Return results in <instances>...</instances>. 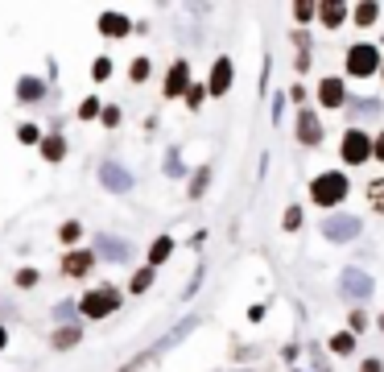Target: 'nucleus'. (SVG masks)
<instances>
[{"mask_svg":"<svg viewBox=\"0 0 384 372\" xmlns=\"http://www.w3.org/2000/svg\"><path fill=\"white\" fill-rule=\"evenodd\" d=\"M294 17H298L301 25H306V21L314 17V4H294Z\"/></svg>","mask_w":384,"mask_h":372,"instance_id":"obj_36","label":"nucleus"},{"mask_svg":"<svg viewBox=\"0 0 384 372\" xmlns=\"http://www.w3.org/2000/svg\"><path fill=\"white\" fill-rule=\"evenodd\" d=\"M381 331H384V315H381Z\"/></svg>","mask_w":384,"mask_h":372,"instance_id":"obj_40","label":"nucleus"},{"mask_svg":"<svg viewBox=\"0 0 384 372\" xmlns=\"http://www.w3.org/2000/svg\"><path fill=\"white\" fill-rule=\"evenodd\" d=\"M318 103H322V108H343V103H347V79H343V75H327V79L318 83Z\"/></svg>","mask_w":384,"mask_h":372,"instance_id":"obj_6","label":"nucleus"},{"mask_svg":"<svg viewBox=\"0 0 384 372\" xmlns=\"http://www.w3.org/2000/svg\"><path fill=\"white\" fill-rule=\"evenodd\" d=\"M99 112H104V108H99V99H95V95H91V99H83V103H79V120H95V116H99Z\"/></svg>","mask_w":384,"mask_h":372,"instance_id":"obj_31","label":"nucleus"},{"mask_svg":"<svg viewBox=\"0 0 384 372\" xmlns=\"http://www.w3.org/2000/svg\"><path fill=\"white\" fill-rule=\"evenodd\" d=\"M99 116H104V124H108V129H116V124H120V108H104Z\"/></svg>","mask_w":384,"mask_h":372,"instance_id":"obj_34","label":"nucleus"},{"mask_svg":"<svg viewBox=\"0 0 384 372\" xmlns=\"http://www.w3.org/2000/svg\"><path fill=\"white\" fill-rule=\"evenodd\" d=\"M331 352H335V356H351V352H355V335H351V331H335V335H331Z\"/></svg>","mask_w":384,"mask_h":372,"instance_id":"obj_21","label":"nucleus"},{"mask_svg":"<svg viewBox=\"0 0 384 372\" xmlns=\"http://www.w3.org/2000/svg\"><path fill=\"white\" fill-rule=\"evenodd\" d=\"M376 17H381V4H372V0H368V4H355V8H351V21H355V25H372Z\"/></svg>","mask_w":384,"mask_h":372,"instance_id":"obj_20","label":"nucleus"},{"mask_svg":"<svg viewBox=\"0 0 384 372\" xmlns=\"http://www.w3.org/2000/svg\"><path fill=\"white\" fill-rule=\"evenodd\" d=\"M372 157H381L384 162V129H381V137H372Z\"/></svg>","mask_w":384,"mask_h":372,"instance_id":"obj_37","label":"nucleus"},{"mask_svg":"<svg viewBox=\"0 0 384 372\" xmlns=\"http://www.w3.org/2000/svg\"><path fill=\"white\" fill-rule=\"evenodd\" d=\"M4 343H8V331H4V327H0V352H4Z\"/></svg>","mask_w":384,"mask_h":372,"instance_id":"obj_38","label":"nucleus"},{"mask_svg":"<svg viewBox=\"0 0 384 372\" xmlns=\"http://www.w3.org/2000/svg\"><path fill=\"white\" fill-rule=\"evenodd\" d=\"M298 141L301 145H318L322 141V120L310 108H301V116H298Z\"/></svg>","mask_w":384,"mask_h":372,"instance_id":"obj_13","label":"nucleus"},{"mask_svg":"<svg viewBox=\"0 0 384 372\" xmlns=\"http://www.w3.org/2000/svg\"><path fill=\"white\" fill-rule=\"evenodd\" d=\"M368 203H372L376 215H384V178H372L368 183Z\"/></svg>","mask_w":384,"mask_h":372,"instance_id":"obj_22","label":"nucleus"},{"mask_svg":"<svg viewBox=\"0 0 384 372\" xmlns=\"http://www.w3.org/2000/svg\"><path fill=\"white\" fill-rule=\"evenodd\" d=\"M149 285H153V269H149V265H145V269H136L132 281H128V289H132V294H145Z\"/></svg>","mask_w":384,"mask_h":372,"instance_id":"obj_24","label":"nucleus"},{"mask_svg":"<svg viewBox=\"0 0 384 372\" xmlns=\"http://www.w3.org/2000/svg\"><path fill=\"white\" fill-rule=\"evenodd\" d=\"M91 79H95V83H108V79H112V58L99 54V58L91 62Z\"/></svg>","mask_w":384,"mask_h":372,"instance_id":"obj_25","label":"nucleus"},{"mask_svg":"<svg viewBox=\"0 0 384 372\" xmlns=\"http://www.w3.org/2000/svg\"><path fill=\"white\" fill-rule=\"evenodd\" d=\"M343 289H355V298H364V294H372V281L364 273H355V269H347L343 273Z\"/></svg>","mask_w":384,"mask_h":372,"instance_id":"obj_19","label":"nucleus"},{"mask_svg":"<svg viewBox=\"0 0 384 372\" xmlns=\"http://www.w3.org/2000/svg\"><path fill=\"white\" fill-rule=\"evenodd\" d=\"M203 99H207V83H190V92H186V108H190V112H199V108H203Z\"/></svg>","mask_w":384,"mask_h":372,"instance_id":"obj_27","label":"nucleus"},{"mask_svg":"<svg viewBox=\"0 0 384 372\" xmlns=\"http://www.w3.org/2000/svg\"><path fill=\"white\" fill-rule=\"evenodd\" d=\"M120 302H125V294L116 285H99V289H87L79 298V315L83 319H108V315L120 310Z\"/></svg>","mask_w":384,"mask_h":372,"instance_id":"obj_2","label":"nucleus"},{"mask_svg":"<svg viewBox=\"0 0 384 372\" xmlns=\"http://www.w3.org/2000/svg\"><path fill=\"white\" fill-rule=\"evenodd\" d=\"M173 257V236H157L153 244H149V269H157V265H166Z\"/></svg>","mask_w":384,"mask_h":372,"instance_id":"obj_15","label":"nucleus"},{"mask_svg":"<svg viewBox=\"0 0 384 372\" xmlns=\"http://www.w3.org/2000/svg\"><path fill=\"white\" fill-rule=\"evenodd\" d=\"M314 17L322 21V29H339L347 21V4L343 0H322V4H314Z\"/></svg>","mask_w":384,"mask_h":372,"instance_id":"obj_10","label":"nucleus"},{"mask_svg":"<svg viewBox=\"0 0 384 372\" xmlns=\"http://www.w3.org/2000/svg\"><path fill=\"white\" fill-rule=\"evenodd\" d=\"M381 75H384V58H381Z\"/></svg>","mask_w":384,"mask_h":372,"instance_id":"obj_39","label":"nucleus"},{"mask_svg":"<svg viewBox=\"0 0 384 372\" xmlns=\"http://www.w3.org/2000/svg\"><path fill=\"white\" fill-rule=\"evenodd\" d=\"M99 183L108 186L112 194H125V190H132V174H125L116 162H104V166H99Z\"/></svg>","mask_w":384,"mask_h":372,"instance_id":"obj_9","label":"nucleus"},{"mask_svg":"<svg viewBox=\"0 0 384 372\" xmlns=\"http://www.w3.org/2000/svg\"><path fill=\"white\" fill-rule=\"evenodd\" d=\"M360 372H384V360L381 356H368V360L360 364Z\"/></svg>","mask_w":384,"mask_h":372,"instance_id":"obj_35","label":"nucleus"},{"mask_svg":"<svg viewBox=\"0 0 384 372\" xmlns=\"http://www.w3.org/2000/svg\"><path fill=\"white\" fill-rule=\"evenodd\" d=\"M17 141H21V145H42V129L25 120V124H17Z\"/></svg>","mask_w":384,"mask_h":372,"instance_id":"obj_26","label":"nucleus"},{"mask_svg":"<svg viewBox=\"0 0 384 372\" xmlns=\"http://www.w3.org/2000/svg\"><path fill=\"white\" fill-rule=\"evenodd\" d=\"M347 327H351V335L368 331V315H364V310H351V319H347Z\"/></svg>","mask_w":384,"mask_h":372,"instance_id":"obj_33","label":"nucleus"},{"mask_svg":"<svg viewBox=\"0 0 384 372\" xmlns=\"http://www.w3.org/2000/svg\"><path fill=\"white\" fill-rule=\"evenodd\" d=\"M79 236H83V224H79V220H66V224L58 228V240H62V244H75Z\"/></svg>","mask_w":384,"mask_h":372,"instance_id":"obj_29","label":"nucleus"},{"mask_svg":"<svg viewBox=\"0 0 384 372\" xmlns=\"http://www.w3.org/2000/svg\"><path fill=\"white\" fill-rule=\"evenodd\" d=\"M149 71H153V66H149V58H132L128 79H132V83H145V79H149Z\"/></svg>","mask_w":384,"mask_h":372,"instance_id":"obj_28","label":"nucleus"},{"mask_svg":"<svg viewBox=\"0 0 384 372\" xmlns=\"http://www.w3.org/2000/svg\"><path fill=\"white\" fill-rule=\"evenodd\" d=\"M99 34L112 38V42L116 38H128L132 34V21H128L125 13H99Z\"/></svg>","mask_w":384,"mask_h":372,"instance_id":"obj_11","label":"nucleus"},{"mask_svg":"<svg viewBox=\"0 0 384 372\" xmlns=\"http://www.w3.org/2000/svg\"><path fill=\"white\" fill-rule=\"evenodd\" d=\"M347 194H351V183H347L343 170H322V174H314V183H310L314 207H339Z\"/></svg>","mask_w":384,"mask_h":372,"instance_id":"obj_1","label":"nucleus"},{"mask_svg":"<svg viewBox=\"0 0 384 372\" xmlns=\"http://www.w3.org/2000/svg\"><path fill=\"white\" fill-rule=\"evenodd\" d=\"M91 269H95V252H87V248L66 252V261H62V278H87Z\"/></svg>","mask_w":384,"mask_h":372,"instance_id":"obj_8","label":"nucleus"},{"mask_svg":"<svg viewBox=\"0 0 384 372\" xmlns=\"http://www.w3.org/2000/svg\"><path fill=\"white\" fill-rule=\"evenodd\" d=\"M339 157L347 166H368L372 162V137L364 129H347L339 141Z\"/></svg>","mask_w":384,"mask_h":372,"instance_id":"obj_4","label":"nucleus"},{"mask_svg":"<svg viewBox=\"0 0 384 372\" xmlns=\"http://www.w3.org/2000/svg\"><path fill=\"white\" fill-rule=\"evenodd\" d=\"M190 92V62H173L170 75H166V99H182V95Z\"/></svg>","mask_w":384,"mask_h":372,"instance_id":"obj_7","label":"nucleus"},{"mask_svg":"<svg viewBox=\"0 0 384 372\" xmlns=\"http://www.w3.org/2000/svg\"><path fill=\"white\" fill-rule=\"evenodd\" d=\"M301 228V207H285V232H298Z\"/></svg>","mask_w":384,"mask_h":372,"instance_id":"obj_32","label":"nucleus"},{"mask_svg":"<svg viewBox=\"0 0 384 372\" xmlns=\"http://www.w3.org/2000/svg\"><path fill=\"white\" fill-rule=\"evenodd\" d=\"M42 157L45 162H62V157H66V137H62V133H50V137L42 141Z\"/></svg>","mask_w":384,"mask_h":372,"instance_id":"obj_17","label":"nucleus"},{"mask_svg":"<svg viewBox=\"0 0 384 372\" xmlns=\"http://www.w3.org/2000/svg\"><path fill=\"white\" fill-rule=\"evenodd\" d=\"M232 79H236V71H232V58H215L211 62V79H207V95H227L232 92Z\"/></svg>","mask_w":384,"mask_h":372,"instance_id":"obj_5","label":"nucleus"},{"mask_svg":"<svg viewBox=\"0 0 384 372\" xmlns=\"http://www.w3.org/2000/svg\"><path fill=\"white\" fill-rule=\"evenodd\" d=\"M376 71H381V46L355 42V46L347 50V75H351V79H368V75H376Z\"/></svg>","mask_w":384,"mask_h":372,"instance_id":"obj_3","label":"nucleus"},{"mask_svg":"<svg viewBox=\"0 0 384 372\" xmlns=\"http://www.w3.org/2000/svg\"><path fill=\"white\" fill-rule=\"evenodd\" d=\"M95 252H104V257H112V261H125V257H128V244L112 240V236H99V240H95Z\"/></svg>","mask_w":384,"mask_h":372,"instance_id":"obj_18","label":"nucleus"},{"mask_svg":"<svg viewBox=\"0 0 384 372\" xmlns=\"http://www.w3.org/2000/svg\"><path fill=\"white\" fill-rule=\"evenodd\" d=\"M211 183V166H203V170H194V178H190V199H203V190Z\"/></svg>","mask_w":384,"mask_h":372,"instance_id":"obj_23","label":"nucleus"},{"mask_svg":"<svg viewBox=\"0 0 384 372\" xmlns=\"http://www.w3.org/2000/svg\"><path fill=\"white\" fill-rule=\"evenodd\" d=\"M38 99H45V83L34 75H21L17 79V103H38Z\"/></svg>","mask_w":384,"mask_h":372,"instance_id":"obj_14","label":"nucleus"},{"mask_svg":"<svg viewBox=\"0 0 384 372\" xmlns=\"http://www.w3.org/2000/svg\"><path fill=\"white\" fill-rule=\"evenodd\" d=\"M360 236V220L355 215H331L327 220V240H355Z\"/></svg>","mask_w":384,"mask_h":372,"instance_id":"obj_12","label":"nucleus"},{"mask_svg":"<svg viewBox=\"0 0 384 372\" xmlns=\"http://www.w3.org/2000/svg\"><path fill=\"white\" fill-rule=\"evenodd\" d=\"M79 339H83V327L66 323V327H58V331L50 335V348H58V352H62V348H75Z\"/></svg>","mask_w":384,"mask_h":372,"instance_id":"obj_16","label":"nucleus"},{"mask_svg":"<svg viewBox=\"0 0 384 372\" xmlns=\"http://www.w3.org/2000/svg\"><path fill=\"white\" fill-rule=\"evenodd\" d=\"M17 289H34V285H38V281H42V273H38V269H29V265H25V269H17Z\"/></svg>","mask_w":384,"mask_h":372,"instance_id":"obj_30","label":"nucleus"}]
</instances>
